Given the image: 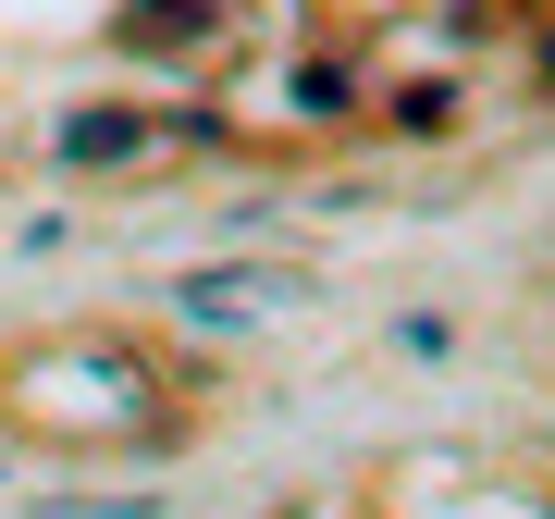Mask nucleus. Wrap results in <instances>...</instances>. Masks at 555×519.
Segmentation results:
<instances>
[{"label": "nucleus", "mask_w": 555, "mask_h": 519, "mask_svg": "<svg viewBox=\"0 0 555 519\" xmlns=\"http://www.w3.org/2000/svg\"><path fill=\"white\" fill-rule=\"evenodd\" d=\"M0 433L38 458H173L198 433V371L137 321H50L0 346Z\"/></svg>", "instance_id": "obj_1"}]
</instances>
